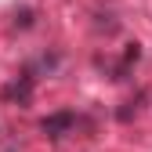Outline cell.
<instances>
[{
  "instance_id": "6da1fadb",
  "label": "cell",
  "mask_w": 152,
  "mask_h": 152,
  "mask_svg": "<svg viewBox=\"0 0 152 152\" xmlns=\"http://www.w3.org/2000/svg\"><path fill=\"white\" fill-rule=\"evenodd\" d=\"M72 127H76V112H54V116H47L40 123V130H44L47 138H65Z\"/></svg>"
},
{
  "instance_id": "7a4b0ae2",
  "label": "cell",
  "mask_w": 152,
  "mask_h": 152,
  "mask_svg": "<svg viewBox=\"0 0 152 152\" xmlns=\"http://www.w3.org/2000/svg\"><path fill=\"white\" fill-rule=\"evenodd\" d=\"M4 98H11V102H29L33 98V83H29V76H22V83H11L7 91H4Z\"/></svg>"
}]
</instances>
